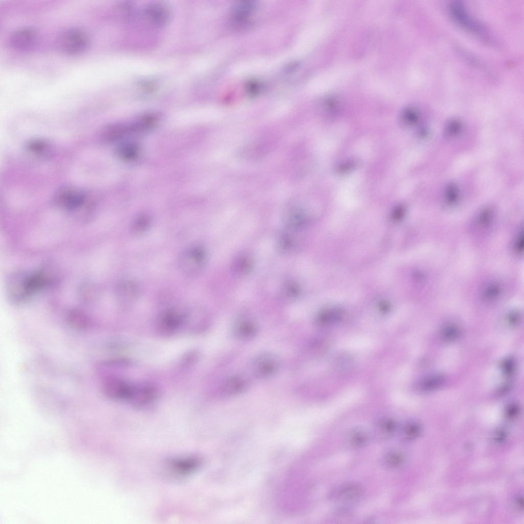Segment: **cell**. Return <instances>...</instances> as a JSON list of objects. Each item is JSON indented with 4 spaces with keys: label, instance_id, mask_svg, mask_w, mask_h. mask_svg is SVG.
I'll list each match as a JSON object with an SVG mask.
<instances>
[{
    "label": "cell",
    "instance_id": "6da1fadb",
    "mask_svg": "<svg viewBox=\"0 0 524 524\" xmlns=\"http://www.w3.org/2000/svg\"><path fill=\"white\" fill-rule=\"evenodd\" d=\"M90 38L88 32L81 27H71L59 33L55 40V45L60 52L67 54H78L89 47Z\"/></svg>",
    "mask_w": 524,
    "mask_h": 524
},
{
    "label": "cell",
    "instance_id": "7a4b0ae2",
    "mask_svg": "<svg viewBox=\"0 0 524 524\" xmlns=\"http://www.w3.org/2000/svg\"><path fill=\"white\" fill-rule=\"evenodd\" d=\"M207 260V252L201 245L191 246L182 251L178 259L180 270L188 277L199 275L205 268Z\"/></svg>",
    "mask_w": 524,
    "mask_h": 524
},
{
    "label": "cell",
    "instance_id": "3957f363",
    "mask_svg": "<svg viewBox=\"0 0 524 524\" xmlns=\"http://www.w3.org/2000/svg\"><path fill=\"white\" fill-rule=\"evenodd\" d=\"M281 367V362L275 354L265 352L258 354L250 364L253 376L259 379H268L276 375Z\"/></svg>",
    "mask_w": 524,
    "mask_h": 524
},
{
    "label": "cell",
    "instance_id": "277c9868",
    "mask_svg": "<svg viewBox=\"0 0 524 524\" xmlns=\"http://www.w3.org/2000/svg\"><path fill=\"white\" fill-rule=\"evenodd\" d=\"M449 10L453 20L464 28L479 35H483L486 32L484 26L472 17L462 2H452L449 5Z\"/></svg>",
    "mask_w": 524,
    "mask_h": 524
},
{
    "label": "cell",
    "instance_id": "5b68a950",
    "mask_svg": "<svg viewBox=\"0 0 524 524\" xmlns=\"http://www.w3.org/2000/svg\"><path fill=\"white\" fill-rule=\"evenodd\" d=\"M54 202L58 206L73 211L84 205L86 195L84 192L75 188L63 187L55 193Z\"/></svg>",
    "mask_w": 524,
    "mask_h": 524
},
{
    "label": "cell",
    "instance_id": "8992f818",
    "mask_svg": "<svg viewBox=\"0 0 524 524\" xmlns=\"http://www.w3.org/2000/svg\"><path fill=\"white\" fill-rule=\"evenodd\" d=\"M39 36L31 27H23L13 32L9 38L11 46L17 50L26 51L33 49L38 44Z\"/></svg>",
    "mask_w": 524,
    "mask_h": 524
},
{
    "label": "cell",
    "instance_id": "52a82bcc",
    "mask_svg": "<svg viewBox=\"0 0 524 524\" xmlns=\"http://www.w3.org/2000/svg\"><path fill=\"white\" fill-rule=\"evenodd\" d=\"M183 315L184 312L176 309H168L163 311L158 318V332L165 337L174 334L182 327Z\"/></svg>",
    "mask_w": 524,
    "mask_h": 524
},
{
    "label": "cell",
    "instance_id": "ba28073f",
    "mask_svg": "<svg viewBox=\"0 0 524 524\" xmlns=\"http://www.w3.org/2000/svg\"><path fill=\"white\" fill-rule=\"evenodd\" d=\"M135 386L116 377H110L103 382V389L109 398L118 401H129Z\"/></svg>",
    "mask_w": 524,
    "mask_h": 524
},
{
    "label": "cell",
    "instance_id": "9c48e42d",
    "mask_svg": "<svg viewBox=\"0 0 524 524\" xmlns=\"http://www.w3.org/2000/svg\"><path fill=\"white\" fill-rule=\"evenodd\" d=\"M210 321L207 313L201 308H192L184 311L182 326L194 333H202L208 329Z\"/></svg>",
    "mask_w": 524,
    "mask_h": 524
},
{
    "label": "cell",
    "instance_id": "30bf717a",
    "mask_svg": "<svg viewBox=\"0 0 524 524\" xmlns=\"http://www.w3.org/2000/svg\"><path fill=\"white\" fill-rule=\"evenodd\" d=\"M258 326L252 318L242 316L234 323L232 334L234 337L241 342H248L254 339L258 334Z\"/></svg>",
    "mask_w": 524,
    "mask_h": 524
},
{
    "label": "cell",
    "instance_id": "8fae6325",
    "mask_svg": "<svg viewBox=\"0 0 524 524\" xmlns=\"http://www.w3.org/2000/svg\"><path fill=\"white\" fill-rule=\"evenodd\" d=\"M250 386V381L245 375L235 374L226 378L222 383L220 391L224 398H231L243 394Z\"/></svg>",
    "mask_w": 524,
    "mask_h": 524
},
{
    "label": "cell",
    "instance_id": "7c38bea8",
    "mask_svg": "<svg viewBox=\"0 0 524 524\" xmlns=\"http://www.w3.org/2000/svg\"><path fill=\"white\" fill-rule=\"evenodd\" d=\"M145 14L149 22L159 27L167 25L172 16L169 6L160 2L149 5L145 10Z\"/></svg>",
    "mask_w": 524,
    "mask_h": 524
},
{
    "label": "cell",
    "instance_id": "4fadbf2b",
    "mask_svg": "<svg viewBox=\"0 0 524 524\" xmlns=\"http://www.w3.org/2000/svg\"><path fill=\"white\" fill-rule=\"evenodd\" d=\"M141 289L138 283L133 280L127 279L121 281L118 285L117 293L121 303L130 304L139 298Z\"/></svg>",
    "mask_w": 524,
    "mask_h": 524
},
{
    "label": "cell",
    "instance_id": "5bb4252c",
    "mask_svg": "<svg viewBox=\"0 0 524 524\" xmlns=\"http://www.w3.org/2000/svg\"><path fill=\"white\" fill-rule=\"evenodd\" d=\"M133 132L134 133L133 124L115 123L109 125L103 129L101 138L103 142L110 143L117 141Z\"/></svg>",
    "mask_w": 524,
    "mask_h": 524
},
{
    "label": "cell",
    "instance_id": "9a60e30c",
    "mask_svg": "<svg viewBox=\"0 0 524 524\" xmlns=\"http://www.w3.org/2000/svg\"><path fill=\"white\" fill-rule=\"evenodd\" d=\"M158 391L153 386L144 385L135 387L132 397L129 401L137 407H143L153 402L157 398Z\"/></svg>",
    "mask_w": 524,
    "mask_h": 524
},
{
    "label": "cell",
    "instance_id": "2e32d148",
    "mask_svg": "<svg viewBox=\"0 0 524 524\" xmlns=\"http://www.w3.org/2000/svg\"><path fill=\"white\" fill-rule=\"evenodd\" d=\"M362 494V488L358 485L347 484L337 489L333 496L338 501L349 503L358 500Z\"/></svg>",
    "mask_w": 524,
    "mask_h": 524
},
{
    "label": "cell",
    "instance_id": "e0dca14e",
    "mask_svg": "<svg viewBox=\"0 0 524 524\" xmlns=\"http://www.w3.org/2000/svg\"><path fill=\"white\" fill-rule=\"evenodd\" d=\"M297 232L287 229L280 235L278 241L279 249L284 253H289L296 249L298 239L295 235Z\"/></svg>",
    "mask_w": 524,
    "mask_h": 524
},
{
    "label": "cell",
    "instance_id": "ac0fdd59",
    "mask_svg": "<svg viewBox=\"0 0 524 524\" xmlns=\"http://www.w3.org/2000/svg\"><path fill=\"white\" fill-rule=\"evenodd\" d=\"M253 266L252 258L248 254H242L234 260L232 269L237 276L244 277L250 273Z\"/></svg>",
    "mask_w": 524,
    "mask_h": 524
},
{
    "label": "cell",
    "instance_id": "d6986e66",
    "mask_svg": "<svg viewBox=\"0 0 524 524\" xmlns=\"http://www.w3.org/2000/svg\"><path fill=\"white\" fill-rule=\"evenodd\" d=\"M397 429L395 421L391 419H384L380 421L375 428V433L379 438L384 439L390 437Z\"/></svg>",
    "mask_w": 524,
    "mask_h": 524
},
{
    "label": "cell",
    "instance_id": "ffe728a7",
    "mask_svg": "<svg viewBox=\"0 0 524 524\" xmlns=\"http://www.w3.org/2000/svg\"><path fill=\"white\" fill-rule=\"evenodd\" d=\"M198 466V461L191 458H181L174 461L172 464L174 470L181 474L190 473Z\"/></svg>",
    "mask_w": 524,
    "mask_h": 524
},
{
    "label": "cell",
    "instance_id": "44dd1931",
    "mask_svg": "<svg viewBox=\"0 0 524 524\" xmlns=\"http://www.w3.org/2000/svg\"><path fill=\"white\" fill-rule=\"evenodd\" d=\"M369 439V434L362 429H358L352 431L347 438L348 444L354 448H360L365 446Z\"/></svg>",
    "mask_w": 524,
    "mask_h": 524
},
{
    "label": "cell",
    "instance_id": "7402d4cb",
    "mask_svg": "<svg viewBox=\"0 0 524 524\" xmlns=\"http://www.w3.org/2000/svg\"><path fill=\"white\" fill-rule=\"evenodd\" d=\"M140 152L139 147L134 144H125L120 145L117 150L118 156L126 161L134 160L139 155Z\"/></svg>",
    "mask_w": 524,
    "mask_h": 524
},
{
    "label": "cell",
    "instance_id": "603a6c76",
    "mask_svg": "<svg viewBox=\"0 0 524 524\" xmlns=\"http://www.w3.org/2000/svg\"><path fill=\"white\" fill-rule=\"evenodd\" d=\"M301 293V287L297 282L290 280L285 283L282 290L283 299L287 301L297 299Z\"/></svg>",
    "mask_w": 524,
    "mask_h": 524
},
{
    "label": "cell",
    "instance_id": "cb8c5ba5",
    "mask_svg": "<svg viewBox=\"0 0 524 524\" xmlns=\"http://www.w3.org/2000/svg\"><path fill=\"white\" fill-rule=\"evenodd\" d=\"M383 463L386 467L396 469L402 466L404 463V457L403 454L398 450H391L385 454L383 457Z\"/></svg>",
    "mask_w": 524,
    "mask_h": 524
},
{
    "label": "cell",
    "instance_id": "d4e9b609",
    "mask_svg": "<svg viewBox=\"0 0 524 524\" xmlns=\"http://www.w3.org/2000/svg\"><path fill=\"white\" fill-rule=\"evenodd\" d=\"M341 315V312L338 310L322 311L316 317L315 323L318 326H325L338 320Z\"/></svg>",
    "mask_w": 524,
    "mask_h": 524
},
{
    "label": "cell",
    "instance_id": "484cf974",
    "mask_svg": "<svg viewBox=\"0 0 524 524\" xmlns=\"http://www.w3.org/2000/svg\"><path fill=\"white\" fill-rule=\"evenodd\" d=\"M151 222L150 218L148 215H141L134 222L131 230L135 235H143L149 230Z\"/></svg>",
    "mask_w": 524,
    "mask_h": 524
},
{
    "label": "cell",
    "instance_id": "4316f807",
    "mask_svg": "<svg viewBox=\"0 0 524 524\" xmlns=\"http://www.w3.org/2000/svg\"><path fill=\"white\" fill-rule=\"evenodd\" d=\"M444 195L445 203L448 205L452 206L460 199V191L455 184L451 183L445 187Z\"/></svg>",
    "mask_w": 524,
    "mask_h": 524
},
{
    "label": "cell",
    "instance_id": "83f0119b",
    "mask_svg": "<svg viewBox=\"0 0 524 524\" xmlns=\"http://www.w3.org/2000/svg\"><path fill=\"white\" fill-rule=\"evenodd\" d=\"M444 377L441 375L432 376L424 379L420 387L424 390H432L440 387L444 381Z\"/></svg>",
    "mask_w": 524,
    "mask_h": 524
},
{
    "label": "cell",
    "instance_id": "f1b7e54d",
    "mask_svg": "<svg viewBox=\"0 0 524 524\" xmlns=\"http://www.w3.org/2000/svg\"><path fill=\"white\" fill-rule=\"evenodd\" d=\"M461 330L454 324H449L444 327L442 333V338L447 341H452L460 337Z\"/></svg>",
    "mask_w": 524,
    "mask_h": 524
},
{
    "label": "cell",
    "instance_id": "f546056e",
    "mask_svg": "<svg viewBox=\"0 0 524 524\" xmlns=\"http://www.w3.org/2000/svg\"><path fill=\"white\" fill-rule=\"evenodd\" d=\"M501 293V286L498 284H490L483 290L482 297L486 301H490L496 299Z\"/></svg>",
    "mask_w": 524,
    "mask_h": 524
},
{
    "label": "cell",
    "instance_id": "4dcf8cb0",
    "mask_svg": "<svg viewBox=\"0 0 524 524\" xmlns=\"http://www.w3.org/2000/svg\"><path fill=\"white\" fill-rule=\"evenodd\" d=\"M419 118V113L413 108H408L402 115V120L406 125H411L416 123Z\"/></svg>",
    "mask_w": 524,
    "mask_h": 524
},
{
    "label": "cell",
    "instance_id": "1f68e13d",
    "mask_svg": "<svg viewBox=\"0 0 524 524\" xmlns=\"http://www.w3.org/2000/svg\"><path fill=\"white\" fill-rule=\"evenodd\" d=\"M463 129L462 122L457 119H452L446 126V133L450 137H455L460 134Z\"/></svg>",
    "mask_w": 524,
    "mask_h": 524
},
{
    "label": "cell",
    "instance_id": "d6a6232c",
    "mask_svg": "<svg viewBox=\"0 0 524 524\" xmlns=\"http://www.w3.org/2000/svg\"><path fill=\"white\" fill-rule=\"evenodd\" d=\"M420 432V427L416 423L409 424L404 428V437L408 439L417 437Z\"/></svg>",
    "mask_w": 524,
    "mask_h": 524
},
{
    "label": "cell",
    "instance_id": "836d02e7",
    "mask_svg": "<svg viewBox=\"0 0 524 524\" xmlns=\"http://www.w3.org/2000/svg\"><path fill=\"white\" fill-rule=\"evenodd\" d=\"M493 216L492 210L490 208H486L482 210L478 217L477 221L478 224L482 226L488 225L491 222Z\"/></svg>",
    "mask_w": 524,
    "mask_h": 524
},
{
    "label": "cell",
    "instance_id": "e575fe53",
    "mask_svg": "<svg viewBox=\"0 0 524 524\" xmlns=\"http://www.w3.org/2000/svg\"><path fill=\"white\" fill-rule=\"evenodd\" d=\"M46 143L41 140H33L27 145V149L32 153H41L46 149Z\"/></svg>",
    "mask_w": 524,
    "mask_h": 524
},
{
    "label": "cell",
    "instance_id": "d590c367",
    "mask_svg": "<svg viewBox=\"0 0 524 524\" xmlns=\"http://www.w3.org/2000/svg\"><path fill=\"white\" fill-rule=\"evenodd\" d=\"M357 162L354 159L347 160L339 165L336 169L339 174H345L352 170L356 166Z\"/></svg>",
    "mask_w": 524,
    "mask_h": 524
},
{
    "label": "cell",
    "instance_id": "8d00e7d4",
    "mask_svg": "<svg viewBox=\"0 0 524 524\" xmlns=\"http://www.w3.org/2000/svg\"><path fill=\"white\" fill-rule=\"evenodd\" d=\"M523 242H522V232L518 235L516 240L515 241L514 244V250L517 253H520L522 251L523 248Z\"/></svg>",
    "mask_w": 524,
    "mask_h": 524
},
{
    "label": "cell",
    "instance_id": "74e56055",
    "mask_svg": "<svg viewBox=\"0 0 524 524\" xmlns=\"http://www.w3.org/2000/svg\"><path fill=\"white\" fill-rule=\"evenodd\" d=\"M405 211V210L403 206H400L398 207L395 210L394 213H393V217H394L395 219H400L404 216Z\"/></svg>",
    "mask_w": 524,
    "mask_h": 524
},
{
    "label": "cell",
    "instance_id": "f35d334b",
    "mask_svg": "<svg viewBox=\"0 0 524 524\" xmlns=\"http://www.w3.org/2000/svg\"><path fill=\"white\" fill-rule=\"evenodd\" d=\"M505 363L504 366L503 365L505 372L508 374L511 373L513 368L512 362L511 361H507Z\"/></svg>",
    "mask_w": 524,
    "mask_h": 524
},
{
    "label": "cell",
    "instance_id": "ab89813d",
    "mask_svg": "<svg viewBox=\"0 0 524 524\" xmlns=\"http://www.w3.org/2000/svg\"><path fill=\"white\" fill-rule=\"evenodd\" d=\"M518 319V316L515 313L511 314L508 317V322L512 324H515Z\"/></svg>",
    "mask_w": 524,
    "mask_h": 524
},
{
    "label": "cell",
    "instance_id": "60d3db41",
    "mask_svg": "<svg viewBox=\"0 0 524 524\" xmlns=\"http://www.w3.org/2000/svg\"><path fill=\"white\" fill-rule=\"evenodd\" d=\"M517 412V407L515 406H511L508 409V410L507 411V414L509 417H512L516 415Z\"/></svg>",
    "mask_w": 524,
    "mask_h": 524
},
{
    "label": "cell",
    "instance_id": "b9f144b4",
    "mask_svg": "<svg viewBox=\"0 0 524 524\" xmlns=\"http://www.w3.org/2000/svg\"><path fill=\"white\" fill-rule=\"evenodd\" d=\"M428 135H429V132H428V130L426 128H422L420 129V130H419V137L420 138H427L428 137Z\"/></svg>",
    "mask_w": 524,
    "mask_h": 524
}]
</instances>
